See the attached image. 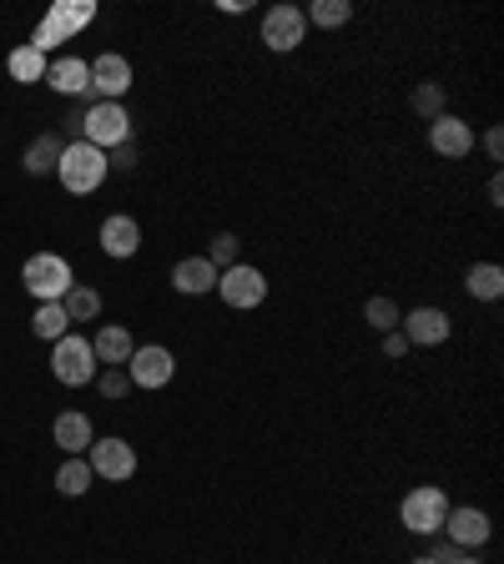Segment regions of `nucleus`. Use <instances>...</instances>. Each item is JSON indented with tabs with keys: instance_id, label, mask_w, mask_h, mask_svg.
I'll return each instance as SVG.
<instances>
[{
	"instance_id": "obj_1",
	"label": "nucleus",
	"mask_w": 504,
	"mask_h": 564,
	"mask_svg": "<svg viewBox=\"0 0 504 564\" xmlns=\"http://www.w3.org/2000/svg\"><path fill=\"white\" fill-rule=\"evenodd\" d=\"M107 152H96L92 142H71L67 152H61V161H56V177H61V187H67L71 197H92L96 187L107 182Z\"/></svg>"
},
{
	"instance_id": "obj_2",
	"label": "nucleus",
	"mask_w": 504,
	"mask_h": 564,
	"mask_svg": "<svg viewBox=\"0 0 504 564\" xmlns=\"http://www.w3.org/2000/svg\"><path fill=\"white\" fill-rule=\"evenodd\" d=\"M92 21H96V0H56L51 11L40 15V26H36V36H31V46L46 56V51H56L61 40L76 36V31H86Z\"/></svg>"
},
{
	"instance_id": "obj_3",
	"label": "nucleus",
	"mask_w": 504,
	"mask_h": 564,
	"mask_svg": "<svg viewBox=\"0 0 504 564\" xmlns=\"http://www.w3.org/2000/svg\"><path fill=\"white\" fill-rule=\"evenodd\" d=\"M81 142H92L96 152H117L132 142V117L121 101H92L81 111Z\"/></svg>"
},
{
	"instance_id": "obj_4",
	"label": "nucleus",
	"mask_w": 504,
	"mask_h": 564,
	"mask_svg": "<svg viewBox=\"0 0 504 564\" xmlns=\"http://www.w3.org/2000/svg\"><path fill=\"white\" fill-rule=\"evenodd\" d=\"M21 283H26V292H31V298H40V302H61L71 288H76L71 263L61 257V252H36V257H26Z\"/></svg>"
},
{
	"instance_id": "obj_5",
	"label": "nucleus",
	"mask_w": 504,
	"mask_h": 564,
	"mask_svg": "<svg viewBox=\"0 0 504 564\" xmlns=\"http://www.w3.org/2000/svg\"><path fill=\"white\" fill-rule=\"evenodd\" d=\"M96 353H92V338H76V333H67V338L51 343V373L56 383H67V388H86V383H96Z\"/></svg>"
},
{
	"instance_id": "obj_6",
	"label": "nucleus",
	"mask_w": 504,
	"mask_h": 564,
	"mask_svg": "<svg viewBox=\"0 0 504 564\" xmlns=\"http://www.w3.org/2000/svg\"><path fill=\"white\" fill-rule=\"evenodd\" d=\"M444 514H449V494L439 484H419L404 494V504H398V519H404V529L409 535H439L444 529Z\"/></svg>"
},
{
	"instance_id": "obj_7",
	"label": "nucleus",
	"mask_w": 504,
	"mask_h": 564,
	"mask_svg": "<svg viewBox=\"0 0 504 564\" xmlns=\"http://www.w3.org/2000/svg\"><path fill=\"white\" fill-rule=\"evenodd\" d=\"M217 298H223L227 308H238V313H248V308H263V302H267L263 267L238 263V267H227V273H217Z\"/></svg>"
},
{
	"instance_id": "obj_8",
	"label": "nucleus",
	"mask_w": 504,
	"mask_h": 564,
	"mask_svg": "<svg viewBox=\"0 0 504 564\" xmlns=\"http://www.w3.org/2000/svg\"><path fill=\"white\" fill-rule=\"evenodd\" d=\"M439 535L469 554V550H484V544H490L494 525H490V514L475 509V504H449V514H444V529H439Z\"/></svg>"
},
{
	"instance_id": "obj_9",
	"label": "nucleus",
	"mask_w": 504,
	"mask_h": 564,
	"mask_svg": "<svg viewBox=\"0 0 504 564\" xmlns=\"http://www.w3.org/2000/svg\"><path fill=\"white\" fill-rule=\"evenodd\" d=\"M177 373V358L172 348H161V343H146V348H136L132 358H127V379H132V388H167Z\"/></svg>"
},
{
	"instance_id": "obj_10",
	"label": "nucleus",
	"mask_w": 504,
	"mask_h": 564,
	"mask_svg": "<svg viewBox=\"0 0 504 564\" xmlns=\"http://www.w3.org/2000/svg\"><path fill=\"white\" fill-rule=\"evenodd\" d=\"M308 36V21H303V5H273V11L263 15V46L273 56H288L298 51Z\"/></svg>"
},
{
	"instance_id": "obj_11",
	"label": "nucleus",
	"mask_w": 504,
	"mask_h": 564,
	"mask_svg": "<svg viewBox=\"0 0 504 564\" xmlns=\"http://www.w3.org/2000/svg\"><path fill=\"white\" fill-rule=\"evenodd\" d=\"M92 67V101H121V96L132 92V61L117 51H101Z\"/></svg>"
},
{
	"instance_id": "obj_12",
	"label": "nucleus",
	"mask_w": 504,
	"mask_h": 564,
	"mask_svg": "<svg viewBox=\"0 0 504 564\" xmlns=\"http://www.w3.org/2000/svg\"><path fill=\"white\" fill-rule=\"evenodd\" d=\"M86 464H92L96 479L121 484V479H132L136 473V448L127 444V439H96V444L86 448Z\"/></svg>"
},
{
	"instance_id": "obj_13",
	"label": "nucleus",
	"mask_w": 504,
	"mask_h": 564,
	"mask_svg": "<svg viewBox=\"0 0 504 564\" xmlns=\"http://www.w3.org/2000/svg\"><path fill=\"white\" fill-rule=\"evenodd\" d=\"M449 313L444 308H413V313L398 317V333L409 338V348H439V343L449 338Z\"/></svg>"
},
{
	"instance_id": "obj_14",
	"label": "nucleus",
	"mask_w": 504,
	"mask_h": 564,
	"mask_svg": "<svg viewBox=\"0 0 504 564\" xmlns=\"http://www.w3.org/2000/svg\"><path fill=\"white\" fill-rule=\"evenodd\" d=\"M429 146H434L439 157L459 161V157H469V152H475V127L444 111V117H434V121H429Z\"/></svg>"
},
{
	"instance_id": "obj_15",
	"label": "nucleus",
	"mask_w": 504,
	"mask_h": 564,
	"mask_svg": "<svg viewBox=\"0 0 504 564\" xmlns=\"http://www.w3.org/2000/svg\"><path fill=\"white\" fill-rule=\"evenodd\" d=\"M46 81H51L61 96H76V101L92 106V67H86L81 56H61V61H51V67H46Z\"/></svg>"
},
{
	"instance_id": "obj_16",
	"label": "nucleus",
	"mask_w": 504,
	"mask_h": 564,
	"mask_svg": "<svg viewBox=\"0 0 504 564\" xmlns=\"http://www.w3.org/2000/svg\"><path fill=\"white\" fill-rule=\"evenodd\" d=\"M51 439H56V448H61L67 459H86V448L96 444V429H92L86 413H61L56 429H51Z\"/></svg>"
},
{
	"instance_id": "obj_17",
	"label": "nucleus",
	"mask_w": 504,
	"mask_h": 564,
	"mask_svg": "<svg viewBox=\"0 0 504 564\" xmlns=\"http://www.w3.org/2000/svg\"><path fill=\"white\" fill-rule=\"evenodd\" d=\"M136 248H142V227L132 223V217H107L101 223V252L107 257H117V263H127V257H136Z\"/></svg>"
},
{
	"instance_id": "obj_18",
	"label": "nucleus",
	"mask_w": 504,
	"mask_h": 564,
	"mask_svg": "<svg viewBox=\"0 0 504 564\" xmlns=\"http://www.w3.org/2000/svg\"><path fill=\"white\" fill-rule=\"evenodd\" d=\"M172 288L182 298H202V292H217V267L207 257H182L172 267Z\"/></svg>"
},
{
	"instance_id": "obj_19",
	"label": "nucleus",
	"mask_w": 504,
	"mask_h": 564,
	"mask_svg": "<svg viewBox=\"0 0 504 564\" xmlns=\"http://www.w3.org/2000/svg\"><path fill=\"white\" fill-rule=\"evenodd\" d=\"M92 353H96V363L127 368V358L136 353V343H132V333L121 328V323H107V328H101V333L92 338Z\"/></svg>"
},
{
	"instance_id": "obj_20",
	"label": "nucleus",
	"mask_w": 504,
	"mask_h": 564,
	"mask_svg": "<svg viewBox=\"0 0 504 564\" xmlns=\"http://www.w3.org/2000/svg\"><path fill=\"white\" fill-rule=\"evenodd\" d=\"M465 292L479 302H500L504 298V267L500 263H475L465 273Z\"/></svg>"
},
{
	"instance_id": "obj_21",
	"label": "nucleus",
	"mask_w": 504,
	"mask_h": 564,
	"mask_svg": "<svg viewBox=\"0 0 504 564\" xmlns=\"http://www.w3.org/2000/svg\"><path fill=\"white\" fill-rule=\"evenodd\" d=\"M46 67H51V61H46V56L36 51V46H15L11 56H5V71H11V81H21V86H31V81H46Z\"/></svg>"
},
{
	"instance_id": "obj_22",
	"label": "nucleus",
	"mask_w": 504,
	"mask_h": 564,
	"mask_svg": "<svg viewBox=\"0 0 504 564\" xmlns=\"http://www.w3.org/2000/svg\"><path fill=\"white\" fill-rule=\"evenodd\" d=\"M303 21L319 31H338L353 21V0H313V5H303Z\"/></svg>"
},
{
	"instance_id": "obj_23",
	"label": "nucleus",
	"mask_w": 504,
	"mask_h": 564,
	"mask_svg": "<svg viewBox=\"0 0 504 564\" xmlns=\"http://www.w3.org/2000/svg\"><path fill=\"white\" fill-rule=\"evenodd\" d=\"M61 152H67V142L56 132H46V136H36V142L26 146V171L31 177H46V171H56V161H61Z\"/></svg>"
},
{
	"instance_id": "obj_24",
	"label": "nucleus",
	"mask_w": 504,
	"mask_h": 564,
	"mask_svg": "<svg viewBox=\"0 0 504 564\" xmlns=\"http://www.w3.org/2000/svg\"><path fill=\"white\" fill-rule=\"evenodd\" d=\"M31 333H36V338H46V343L67 338V333H71V317H67V308H61V302H40V308H36V317H31Z\"/></svg>"
},
{
	"instance_id": "obj_25",
	"label": "nucleus",
	"mask_w": 504,
	"mask_h": 564,
	"mask_svg": "<svg viewBox=\"0 0 504 564\" xmlns=\"http://www.w3.org/2000/svg\"><path fill=\"white\" fill-rule=\"evenodd\" d=\"M92 479H96V473H92V464H86V459H67L61 469H56V489H61L67 499H81L86 489H92Z\"/></svg>"
},
{
	"instance_id": "obj_26",
	"label": "nucleus",
	"mask_w": 504,
	"mask_h": 564,
	"mask_svg": "<svg viewBox=\"0 0 504 564\" xmlns=\"http://www.w3.org/2000/svg\"><path fill=\"white\" fill-rule=\"evenodd\" d=\"M61 308H67L71 323H92V317L101 313V292H96V288H81V283H76V288L61 298Z\"/></svg>"
},
{
	"instance_id": "obj_27",
	"label": "nucleus",
	"mask_w": 504,
	"mask_h": 564,
	"mask_svg": "<svg viewBox=\"0 0 504 564\" xmlns=\"http://www.w3.org/2000/svg\"><path fill=\"white\" fill-rule=\"evenodd\" d=\"M363 317H369V328H379V333H394L398 328V302L394 298H369L363 302Z\"/></svg>"
},
{
	"instance_id": "obj_28",
	"label": "nucleus",
	"mask_w": 504,
	"mask_h": 564,
	"mask_svg": "<svg viewBox=\"0 0 504 564\" xmlns=\"http://www.w3.org/2000/svg\"><path fill=\"white\" fill-rule=\"evenodd\" d=\"M238 257H242V242L232 232H217L213 237V248H207V263L217 267V273H227V267H238Z\"/></svg>"
},
{
	"instance_id": "obj_29",
	"label": "nucleus",
	"mask_w": 504,
	"mask_h": 564,
	"mask_svg": "<svg viewBox=\"0 0 504 564\" xmlns=\"http://www.w3.org/2000/svg\"><path fill=\"white\" fill-rule=\"evenodd\" d=\"M413 111H419L424 121L444 117V86H439V81H424V86H413Z\"/></svg>"
},
{
	"instance_id": "obj_30",
	"label": "nucleus",
	"mask_w": 504,
	"mask_h": 564,
	"mask_svg": "<svg viewBox=\"0 0 504 564\" xmlns=\"http://www.w3.org/2000/svg\"><path fill=\"white\" fill-rule=\"evenodd\" d=\"M96 388H101V398H127L132 379H127V368H96Z\"/></svg>"
},
{
	"instance_id": "obj_31",
	"label": "nucleus",
	"mask_w": 504,
	"mask_h": 564,
	"mask_svg": "<svg viewBox=\"0 0 504 564\" xmlns=\"http://www.w3.org/2000/svg\"><path fill=\"white\" fill-rule=\"evenodd\" d=\"M107 167H117V171H132V167H136V146L127 142V146H117V152H107Z\"/></svg>"
},
{
	"instance_id": "obj_32",
	"label": "nucleus",
	"mask_w": 504,
	"mask_h": 564,
	"mask_svg": "<svg viewBox=\"0 0 504 564\" xmlns=\"http://www.w3.org/2000/svg\"><path fill=\"white\" fill-rule=\"evenodd\" d=\"M404 353H409V338H404V333H384V358H394V363H398V358H404Z\"/></svg>"
},
{
	"instance_id": "obj_33",
	"label": "nucleus",
	"mask_w": 504,
	"mask_h": 564,
	"mask_svg": "<svg viewBox=\"0 0 504 564\" xmlns=\"http://www.w3.org/2000/svg\"><path fill=\"white\" fill-rule=\"evenodd\" d=\"M484 152H490V161H504V132H500V127L484 132Z\"/></svg>"
},
{
	"instance_id": "obj_34",
	"label": "nucleus",
	"mask_w": 504,
	"mask_h": 564,
	"mask_svg": "<svg viewBox=\"0 0 504 564\" xmlns=\"http://www.w3.org/2000/svg\"><path fill=\"white\" fill-rule=\"evenodd\" d=\"M459 554H465V550H459V544H449V539H444V544H439V550L429 554V560H434V564H454V560H459Z\"/></svg>"
},
{
	"instance_id": "obj_35",
	"label": "nucleus",
	"mask_w": 504,
	"mask_h": 564,
	"mask_svg": "<svg viewBox=\"0 0 504 564\" xmlns=\"http://www.w3.org/2000/svg\"><path fill=\"white\" fill-rule=\"evenodd\" d=\"M217 11H227V15H242V11H252V0H217Z\"/></svg>"
},
{
	"instance_id": "obj_36",
	"label": "nucleus",
	"mask_w": 504,
	"mask_h": 564,
	"mask_svg": "<svg viewBox=\"0 0 504 564\" xmlns=\"http://www.w3.org/2000/svg\"><path fill=\"white\" fill-rule=\"evenodd\" d=\"M490 207H504V182H500V171L490 177Z\"/></svg>"
},
{
	"instance_id": "obj_37",
	"label": "nucleus",
	"mask_w": 504,
	"mask_h": 564,
	"mask_svg": "<svg viewBox=\"0 0 504 564\" xmlns=\"http://www.w3.org/2000/svg\"><path fill=\"white\" fill-rule=\"evenodd\" d=\"M454 564H484V560H475V554H459V560H454Z\"/></svg>"
},
{
	"instance_id": "obj_38",
	"label": "nucleus",
	"mask_w": 504,
	"mask_h": 564,
	"mask_svg": "<svg viewBox=\"0 0 504 564\" xmlns=\"http://www.w3.org/2000/svg\"><path fill=\"white\" fill-rule=\"evenodd\" d=\"M409 564H434V560H429V554H424V560H409Z\"/></svg>"
}]
</instances>
